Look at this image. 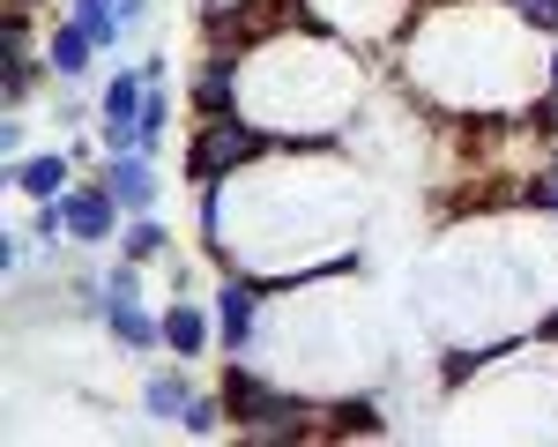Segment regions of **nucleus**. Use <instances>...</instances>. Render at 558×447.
<instances>
[{"instance_id":"9b49d317","label":"nucleus","mask_w":558,"mask_h":447,"mask_svg":"<svg viewBox=\"0 0 558 447\" xmlns=\"http://www.w3.org/2000/svg\"><path fill=\"white\" fill-rule=\"evenodd\" d=\"M186 97H194V112H239V52H231V45H209V52L194 60Z\"/></svg>"},{"instance_id":"0eeeda50","label":"nucleus","mask_w":558,"mask_h":447,"mask_svg":"<svg viewBox=\"0 0 558 447\" xmlns=\"http://www.w3.org/2000/svg\"><path fill=\"white\" fill-rule=\"evenodd\" d=\"M60 202H68V239H75V246H89V254H105V246L120 239V224H128L120 194H112V186H105L97 172L75 179V186H68Z\"/></svg>"},{"instance_id":"2eb2a0df","label":"nucleus","mask_w":558,"mask_h":447,"mask_svg":"<svg viewBox=\"0 0 558 447\" xmlns=\"http://www.w3.org/2000/svg\"><path fill=\"white\" fill-rule=\"evenodd\" d=\"M172 246H179V239H172V224L157 217V209H134V217L120 224V239H112V254H128V262H149V268L172 262Z\"/></svg>"},{"instance_id":"20e7f679","label":"nucleus","mask_w":558,"mask_h":447,"mask_svg":"<svg viewBox=\"0 0 558 447\" xmlns=\"http://www.w3.org/2000/svg\"><path fill=\"white\" fill-rule=\"evenodd\" d=\"M276 149V134L254 128L246 112H202L194 134H186V179L194 186H223V179H239L246 165H260Z\"/></svg>"},{"instance_id":"7ed1b4c3","label":"nucleus","mask_w":558,"mask_h":447,"mask_svg":"<svg viewBox=\"0 0 558 447\" xmlns=\"http://www.w3.org/2000/svg\"><path fill=\"white\" fill-rule=\"evenodd\" d=\"M365 105V52L313 23H283L239 52V112L276 142H336Z\"/></svg>"},{"instance_id":"f257e3e1","label":"nucleus","mask_w":558,"mask_h":447,"mask_svg":"<svg viewBox=\"0 0 558 447\" xmlns=\"http://www.w3.org/2000/svg\"><path fill=\"white\" fill-rule=\"evenodd\" d=\"M417 306L447 343H521L558 306V217L507 209V217L454 224L425 254Z\"/></svg>"},{"instance_id":"9d476101","label":"nucleus","mask_w":558,"mask_h":447,"mask_svg":"<svg viewBox=\"0 0 558 447\" xmlns=\"http://www.w3.org/2000/svg\"><path fill=\"white\" fill-rule=\"evenodd\" d=\"M128 358H157L165 351V313H149V299H105V321H97Z\"/></svg>"},{"instance_id":"f03ea898","label":"nucleus","mask_w":558,"mask_h":447,"mask_svg":"<svg viewBox=\"0 0 558 447\" xmlns=\"http://www.w3.org/2000/svg\"><path fill=\"white\" fill-rule=\"evenodd\" d=\"M402 89L476 128L521 120L551 89V38L529 31L507 0H432L395 45Z\"/></svg>"},{"instance_id":"f8f14e48","label":"nucleus","mask_w":558,"mask_h":447,"mask_svg":"<svg viewBox=\"0 0 558 447\" xmlns=\"http://www.w3.org/2000/svg\"><path fill=\"white\" fill-rule=\"evenodd\" d=\"M165 351L186 358V365L216 351V313H209V306H194V291H179L172 306H165Z\"/></svg>"},{"instance_id":"6e6552de","label":"nucleus","mask_w":558,"mask_h":447,"mask_svg":"<svg viewBox=\"0 0 558 447\" xmlns=\"http://www.w3.org/2000/svg\"><path fill=\"white\" fill-rule=\"evenodd\" d=\"M75 149L68 142H45V149H23V157H8V194L15 202H60L68 186H75Z\"/></svg>"},{"instance_id":"5701e85b","label":"nucleus","mask_w":558,"mask_h":447,"mask_svg":"<svg viewBox=\"0 0 558 447\" xmlns=\"http://www.w3.org/2000/svg\"><path fill=\"white\" fill-rule=\"evenodd\" d=\"M551 89H558V45H551Z\"/></svg>"},{"instance_id":"dca6fc26","label":"nucleus","mask_w":558,"mask_h":447,"mask_svg":"<svg viewBox=\"0 0 558 447\" xmlns=\"http://www.w3.org/2000/svg\"><path fill=\"white\" fill-rule=\"evenodd\" d=\"M68 15H75L89 38H97V52H112L120 38H134V31H128V15H120V0H68Z\"/></svg>"},{"instance_id":"39448f33","label":"nucleus","mask_w":558,"mask_h":447,"mask_svg":"<svg viewBox=\"0 0 558 447\" xmlns=\"http://www.w3.org/2000/svg\"><path fill=\"white\" fill-rule=\"evenodd\" d=\"M299 23L357 45V52H387L417 23V0H299Z\"/></svg>"},{"instance_id":"a211bd4d","label":"nucleus","mask_w":558,"mask_h":447,"mask_svg":"<svg viewBox=\"0 0 558 447\" xmlns=\"http://www.w3.org/2000/svg\"><path fill=\"white\" fill-rule=\"evenodd\" d=\"M165 128H172V83H149V97H142V149L149 157H165Z\"/></svg>"},{"instance_id":"1a4fd4ad","label":"nucleus","mask_w":558,"mask_h":447,"mask_svg":"<svg viewBox=\"0 0 558 447\" xmlns=\"http://www.w3.org/2000/svg\"><path fill=\"white\" fill-rule=\"evenodd\" d=\"M97 179L120 194V209H128V217L165 202V172H157V157H149V149H120V157H105V165H97Z\"/></svg>"},{"instance_id":"aec40b11","label":"nucleus","mask_w":558,"mask_h":447,"mask_svg":"<svg viewBox=\"0 0 558 447\" xmlns=\"http://www.w3.org/2000/svg\"><path fill=\"white\" fill-rule=\"evenodd\" d=\"M507 8H514L529 31H544V38L558 45V0H507Z\"/></svg>"},{"instance_id":"423d86ee","label":"nucleus","mask_w":558,"mask_h":447,"mask_svg":"<svg viewBox=\"0 0 558 447\" xmlns=\"http://www.w3.org/2000/svg\"><path fill=\"white\" fill-rule=\"evenodd\" d=\"M268 276H254V268H216V299H209V313H216V351L223 358H254V343H260V321H268Z\"/></svg>"},{"instance_id":"4468645a","label":"nucleus","mask_w":558,"mask_h":447,"mask_svg":"<svg viewBox=\"0 0 558 447\" xmlns=\"http://www.w3.org/2000/svg\"><path fill=\"white\" fill-rule=\"evenodd\" d=\"M45 60H52L60 83H89V68H97V38H89L75 15H60V23H45Z\"/></svg>"},{"instance_id":"f3484780","label":"nucleus","mask_w":558,"mask_h":447,"mask_svg":"<svg viewBox=\"0 0 558 447\" xmlns=\"http://www.w3.org/2000/svg\"><path fill=\"white\" fill-rule=\"evenodd\" d=\"M179 433H194V440H216V433H231V410H223V388H202V396L186 402Z\"/></svg>"},{"instance_id":"412c9836","label":"nucleus","mask_w":558,"mask_h":447,"mask_svg":"<svg viewBox=\"0 0 558 447\" xmlns=\"http://www.w3.org/2000/svg\"><path fill=\"white\" fill-rule=\"evenodd\" d=\"M0 149H8V157H23V149H31V120H23L15 105H8V120H0Z\"/></svg>"},{"instance_id":"4be33fe9","label":"nucleus","mask_w":558,"mask_h":447,"mask_svg":"<svg viewBox=\"0 0 558 447\" xmlns=\"http://www.w3.org/2000/svg\"><path fill=\"white\" fill-rule=\"evenodd\" d=\"M120 15H128V31H149L157 23V0H120Z\"/></svg>"},{"instance_id":"6ab92c4d","label":"nucleus","mask_w":558,"mask_h":447,"mask_svg":"<svg viewBox=\"0 0 558 447\" xmlns=\"http://www.w3.org/2000/svg\"><path fill=\"white\" fill-rule=\"evenodd\" d=\"M52 128H60V142L97 128V97H52Z\"/></svg>"},{"instance_id":"b1692460","label":"nucleus","mask_w":558,"mask_h":447,"mask_svg":"<svg viewBox=\"0 0 558 447\" xmlns=\"http://www.w3.org/2000/svg\"><path fill=\"white\" fill-rule=\"evenodd\" d=\"M38 8H45V0H38Z\"/></svg>"},{"instance_id":"ddd939ff","label":"nucleus","mask_w":558,"mask_h":447,"mask_svg":"<svg viewBox=\"0 0 558 447\" xmlns=\"http://www.w3.org/2000/svg\"><path fill=\"white\" fill-rule=\"evenodd\" d=\"M194 396H202V380L186 373V358H179V365H157V373L142 380V418H149V425H179Z\"/></svg>"}]
</instances>
